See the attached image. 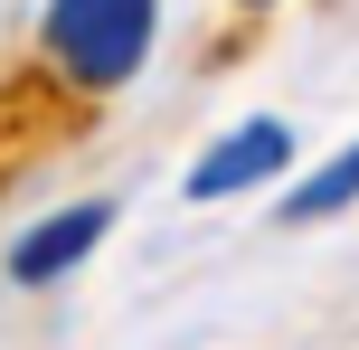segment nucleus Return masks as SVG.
I'll use <instances>...</instances> for the list:
<instances>
[{
	"label": "nucleus",
	"mask_w": 359,
	"mask_h": 350,
	"mask_svg": "<svg viewBox=\"0 0 359 350\" xmlns=\"http://www.w3.org/2000/svg\"><path fill=\"white\" fill-rule=\"evenodd\" d=\"M359 199V142L350 152H331L312 180H293V199H284V218H341V208Z\"/></svg>",
	"instance_id": "nucleus-4"
},
{
	"label": "nucleus",
	"mask_w": 359,
	"mask_h": 350,
	"mask_svg": "<svg viewBox=\"0 0 359 350\" xmlns=\"http://www.w3.org/2000/svg\"><path fill=\"white\" fill-rule=\"evenodd\" d=\"M293 152H303V142H293V123L255 114V123H236L227 142H208V152L189 161V199H236V189H265Z\"/></svg>",
	"instance_id": "nucleus-2"
},
{
	"label": "nucleus",
	"mask_w": 359,
	"mask_h": 350,
	"mask_svg": "<svg viewBox=\"0 0 359 350\" xmlns=\"http://www.w3.org/2000/svg\"><path fill=\"white\" fill-rule=\"evenodd\" d=\"M161 0H48V57L76 86H123L151 57Z\"/></svg>",
	"instance_id": "nucleus-1"
},
{
	"label": "nucleus",
	"mask_w": 359,
	"mask_h": 350,
	"mask_svg": "<svg viewBox=\"0 0 359 350\" xmlns=\"http://www.w3.org/2000/svg\"><path fill=\"white\" fill-rule=\"evenodd\" d=\"M104 227H114L104 199H76V208H57V218H38L29 237L10 246V284H57L67 265H86L95 246H104Z\"/></svg>",
	"instance_id": "nucleus-3"
}]
</instances>
